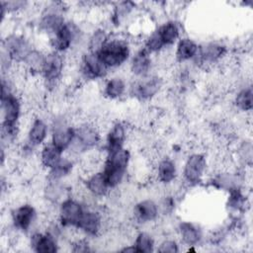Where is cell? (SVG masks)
Returning <instances> with one entry per match:
<instances>
[{"mask_svg":"<svg viewBox=\"0 0 253 253\" xmlns=\"http://www.w3.org/2000/svg\"><path fill=\"white\" fill-rule=\"evenodd\" d=\"M126 139V128L125 126L117 123L109 130L107 136V150L108 153L118 150L123 147L124 141Z\"/></svg>","mask_w":253,"mask_h":253,"instance_id":"cell-18","label":"cell"},{"mask_svg":"<svg viewBox=\"0 0 253 253\" xmlns=\"http://www.w3.org/2000/svg\"><path fill=\"white\" fill-rule=\"evenodd\" d=\"M78 33L75 25L64 23L54 34H52L53 36L50 40V43L55 51H65L70 47Z\"/></svg>","mask_w":253,"mask_h":253,"instance_id":"cell-4","label":"cell"},{"mask_svg":"<svg viewBox=\"0 0 253 253\" xmlns=\"http://www.w3.org/2000/svg\"><path fill=\"white\" fill-rule=\"evenodd\" d=\"M161 86V81L158 77H151L134 83L131 87L132 94L140 99H148L154 96Z\"/></svg>","mask_w":253,"mask_h":253,"instance_id":"cell-11","label":"cell"},{"mask_svg":"<svg viewBox=\"0 0 253 253\" xmlns=\"http://www.w3.org/2000/svg\"><path fill=\"white\" fill-rule=\"evenodd\" d=\"M64 23V19L59 13L58 8L53 10L48 8V11H46V13L43 14L41 19L40 27L44 32L54 34Z\"/></svg>","mask_w":253,"mask_h":253,"instance_id":"cell-17","label":"cell"},{"mask_svg":"<svg viewBox=\"0 0 253 253\" xmlns=\"http://www.w3.org/2000/svg\"><path fill=\"white\" fill-rule=\"evenodd\" d=\"M63 70V57L57 51H52L45 54L44 63L42 69V74L45 81L54 83L59 79Z\"/></svg>","mask_w":253,"mask_h":253,"instance_id":"cell-6","label":"cell"},{"mask_svg":"<svg viewBox=\"0 0 253 253\" xmlns=\"http://www.w3.org/2000/svg\"><path fill=\"white\" fill-rule=\"evenodd\" d=\"M35 210L30 205H23L17 208L12 213V219L15 226L22 230H27L35 219Z\"/></svg>","mask_w":253,"mask_h":253,"instance_id":"cell-14","label":"cell"},{"mask_svg":"<svg viewBox=\"0 0 253 253\" xmlns=\"http://www.w3.org/2000/svg\"><path fill=\"white\" fill-rule=\"evenodd\" d=\"M235 105L242 111H250L252 109V89L251 87L240 90L235 96Z\"/></svg>","mask_w":253,"mask_h":253,"instance_id":"cell-29","label":"cell"},{"mask_svg":"<svg viewBox=\"0 0 253 253\" xmlns=\"http://www.w3.org/2000/svg\"><path fill=\"white\" fill-rule=\"evenodd\" d=\"M157 250L161 253H175L178 252V245L173 240H164Z\"/></svg>","mask_w":253,"mask_h":253,"instance_id":"cell-33","label":"cell"},{"mask_svg":"<svg viewBox=\"0 0 253 253\" xmlns=\"http://www.w3.org/2000/svg\"><path fill=\"white\" fill-rule=\"evenodd\" d=\"M107 67L103 64L97 53L88 52L82 59V71L90 78L103 77L107 72Z\"/></svg>","mask_w":253,"mask_h":253,"instance_id":"cell-10","label":"cell"},{"mask_svg":"<svg viewBox=\"0 0 253 253\" xmlns=\"http://www.w3.org/2000/svg\"><path fill=\"white\" fill-rule=\"evenodd\" d=\"M47 134V126L42 119H36L29 129L28 141L31 146H37L43 142Z\"/></svg>","mask_w":253,"mask_h":253,"instance_id":"cell-20","label":"cell"},{"mask_svg":"<svg viewBox=\"0 0 253 253\" xmlns=\"http://www.w3.org/2000/svg\"><path fill=\"white\" fill-rule=\"evenodd\" d=\"M62 150H60L58 147H56L54 144L51 142L44 144L43 147L42 148L41 151V161L42 164L47 168V169H52L54 166L58 164V162L61 160L62 156Z\"/></svg>","mask_w":253,"mask_h":253,"instance_id":"cell-19","label":"cell"},{"mask_svg":"<svg viewBox=\"0 0 253 253\" xmlns=\"http://www.w3.org/2000/svg\"><path fill=\"white\" fill-rule=\"evenodd\" d=\"M101 225L102 217L100 213L95 211L84 210L76 228L86 234L95 235L100 231Z\"/></svg>","mask_w":253,"mask_h":253,"instance_id":"cell-9","label":"cell"},{"mask_svg":"<svg viewBox=\"0 0 253 253\" xmlns=\"http://www.w3.org/2000/svg\"><path fill=\"white\" fill-rule=\"evenodd\" d=\"M31 246L39 253H53L57 251L55 237L49 233H35L31 238Z\"/></svg>","mask_w":253,"mask_h":253,"instance_id":"cell-12","label":"cell"},{"mask_svg":"<svg viewBox=\"0 0 253 253\" xmlns=\"http://www.w3.org/2000/svg\"><path fill=\"white\" fill-rule=\"evenodd\" d=\"M206 158L201 153L191 154L184 166V178L190 184H197L200 182L206 170Z\"/></svg>","mask_w":253,"mask_h":253,"instance_id":"cell-5","label":"cell"},{"mask_svg":"<svg viewBox=\"0 0 253 253\" xmlns=\"http://www.w3.org/2000/svg\"><path fill=\"white\" fill-rule=\"evenodd\" d=\"M7 56L15 61H24L32 50L28 42L20 36H10L4 42Z\"/></svg>","mask_w":253,"mask_h":253,"instance_id":"cell-7","label":"cell"},{"mask_svg":"<svg viewBox=\"0 0 253 253\" xmlns=\"http://www.w3.org/2000/svg\"><path fill=\"white\" fill-rule=\"evenodd\" d=\"M75 136V129L65 124H56L51 134V143L60 150L69 148Z\"/></svg>","mask_w":253,"mask_h":253,"instance_id":"cell-8","label":"cell"},{"mask_svg":"<svg viewBox=\"0 0 253 253\" xmlns=\"http://www.w3.org/2000/svg\"><path fill=\"white\" fill-rule=\"evenodd\" d=\"M44 58L45 54H42V52L38 50H31L27 57L24 60V63L34 71H40L42 72L43 63H44Z\"/></svg>","mask_w":253,"mask_h":253,"instance_id":"cell-28","label":"cell"},{"mask_svg":"<svg viewBox=\"0 0 253 253\" xmlns=\"http://www.w3.org/2000/svg\"><path fill=\"white\" fill-rule=\"evenodd\" d=\"M126 90L125 81L120 77H114L108 80L105 85V95L110 99H117L121 97Z\"/></svg>","mask_w":253,"mask_h":253,"instance_id":"cell-25","label":"cell"},{"mask_svg":"<svg viewBox=\"0 0 253 253\" xmlns=\"http://www.w3.org/2000/svg\"><path fill=\"white\" fill-rule=\"evenodd\" d=\"M107 41H108V36L105 33V31L102 29L96 30L89 39V43H88L89 52L97 53L103 47V45L107 42Z\"/></svg>","mask_w":253,"mask_h":253,"instance_id":"cell-27","label":"cell"},{"mask_svg":"<svg viewBox=\"0 0 253 253\" xmlns=\"http://www.w3.org/2000/svg\"><path fill=\"white\" fill-rule=\"evenodd\" d=\"M64 194L63 187L57 180H51L44 190V195L50 202H57Z\"/></svg>","mask_w":253,"mask_h":253,"instance_id":"cell-32","label":"cell"},{"mask_svg":"<svg viewBox=\"0 0 253 253\" xmlns=\"http://www.w3.org/2000/svg\"><path fill=\"white\" fill-rule=\"evenodd\" d=\"M136 252H142V253H148L153 251V239L152 237L146 233V232H140L137 234L134 244H133Z\"/></svg>","mask_w":253,"mask_h":253,"instance_id":"cell-30","label":"cell"},{"mask_svg":"<svg viewBox=\"0 0 253 253\" xmlns=\"http://www.w3.org/2000/svg\"><path fill=\"white\" fill-rule=\"evenodd\" d=\"M176 176V165L169 158L162 159L157 166V177L162 183H170Z\"/></svg>","mask_w":253,"mask_h":253,"instance_id":"cell-23","label":"cell"},{"mask_svg":"<svg viewBox=\"0 0 253 253\" xmlns=\"http://www.w3.org/2000/svg\"><path fill=\"white\" fill-rule=\"evenodd\" d=\"M97 55L107 68L117 67L127 59L129 47L123 40H108Z\"/></svg>","mask_w":253,"mask_h":253,"instance_id":"cell-1","label":"cell"},{"mask_svg":"<svg viewBox=\"0 0 253 253\" xmlns=\"http://www.w3.org/2000/svg\"><path fill=\"white\" fill-rule=\"evenodd\" d=\"M84 211L83 207L74 199H65L59 207V220L64 226L76 227Z\"/></svg>","mask_w":253,"mask_h":253,"instance_id":"cell-3","label":"cell"},{"mask_svg":"<svg viewBox=\"0 0 253 253\" xmlns=\"http://www.w3.org/2000/svg\"><path fill=\"white\" fill-rule=\"evenodd\" d=\"M162 40L164 45L172 44L179 37V27L177 26L176 23L169 21L162 26L156 31Z\"/></svg>","mask_w":253,"mask_h":253,"instance_id":"cell-24","label":"cell"},{"mask_svg":"<svg viewBox=\"0 0 253 253\" xmlns=\"http://www.w3.org/2000/svg\"><path fill=\"white\" fill-rule=\"evenodd\" d=\"M198 49L199 47L194 41L187 38L181 39L177 44L176 57L180 61L194 58L198 53Z\"/></svg>","mask_w":253,"mask_h":253,"instance_id":"cell-22","label":"cell"},{"mask_svg":"<svg viewBox=\"0 0 253 253\" xmlns=\"http://www.w3.org/2000/svg\"><path fill=\"white\" fill-rule=\"evenodd\" d=\"M86 189L95 197H103L107 195L110 187L102 171L93 172L89 174L86 179Z\"/></svg>","mask_w":253,"mask_h":253,"instance_id":"cell-13","label":"cell"},{"mask_svg":"<svg viewBox=\"0 0 253 253\" xmlns=\"http://www.w3.org/2000/svg\"><path fill=\"white\" fill-rule=\"evenodd\" d=\"M150 65V53L145 48H142L133 55L130 63V69L134 75L144 77L148 74Z\"/></svg>","mask_w":253,"mask_h":253,"instance_id":"cell-15","label":"cell"},{"mask_svg":"<svg viewBox=\"0 0 253 253\" xmlns=\"http://www.w3.org/2000/svg\"><path fill=\"white\" fill-rule=\"evenodd\" d=\"M239 155L242 160L245 161V163H250L252 158V146L250 142H245L242 146L239 148Z\"/></svg>","mask_w":253,"mask_h":253,"instance_id":"cell-34","label":"cell"},{"mask_svg":"<svg viewBox=\"0 0 253 253\" xmlns=\"http://www.w3.org/2000/svg\"><path fill=\"white\" fill-rule=\"evenodd\" d=\"M100 139V134L96 126L92 125H81L75 130L74 139L69 146V148L73 147L75 150H85L95 146Z\"/></svg>","mask_w":253,"mask_h":253,"instance_id":"cell-2","label":"cell"},{"mask_svg":"<svg viewBox=\"0 0 253 253\" xmlns=\"http://www.w3.org/2000/svg\"><path fill=\"white\" fill-rule=\"evenodd\" d=\"M180 234L182 240L187 245H194L200 240V232L198 228L189 222L180 224Z\"/></svg>","mask_w":253,"mask_h":253,"instance_id":"cell-26","label":"cell"},{"mask_svg":"<svg viewBox=\"0 0 253 253\" xmlns=\"http://www.w3.org/2000/svg\"><path fill=\"white\" fill-rule=\"evenodd\" d=\"M72 169V162L67 158H61L56 166L50 169V179L59 180L62 177L66 176Z\"/></svg>","mask_w":253,"mask_h":253,"instance_id":"cell-31","label":"cell"},{"mask_svg":"<svg viewBox=\"0 0 253 253\" xmlns=\"http://www.w3.org/2000/svg\"><path fill=\"white\" fill-rule=\"evenodd\" d=\"M133 212L139 221H152L158 215V206L152 200H143L135 205Z\"/></svg>","mask_w":253,"mask_h":253,"instance_id":"cell-16","label":"cell"},{"mask_svg":"<svg viewBox=\"0 0 253 253\" xmlns=\"http://www.w3.org/2000/svg\"><path fill=\"white\" fill-rule=\"evenodd\" d=\"M225 52V47L217 43H209L206 46L198 49L199 58L204 63H213L219 59Z\"/></svg>","mask_w":253,"mask_h":253,"instance_id":"cell-21","label":"cell"}]
</instances>
